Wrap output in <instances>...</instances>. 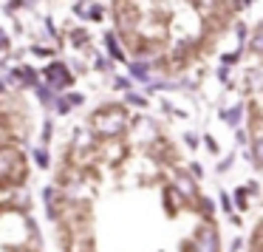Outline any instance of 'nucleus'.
<instances>
[{"instance_id": "nucleus-3", "label": "nucleus", "mask_w": 263, "mask_h": 252, "mask_svg": "<svg viewBox=\"0 0 263 252\" xmlns=\"http://www.w3.org/2000/svg\"><path fill=\"white\" fill-rule=\"evenodd\" d=\"M105 40H108V51H111V54H114L116 60H122V48H119V40H116V34H114V32H111V34L105 37Z\"/></svg>"}, {"instance_id": "nucleus-1", "label": "nucleus", "mask_w": 263, "mask_h": 252, "mask_svg": "<svg viewBox=\"0 0 263 252\" xmlns=\"http://www.w3.org/2000/svg\"><path fill=\"white\" fill-rule=\"evenodd\" d=\"M46 80L51 82V88H65L71 82V77H68V68L62 65V63H51L46 68Z\"/></svg>"}, {"instance_id": "nucleus-4", "label": "nucleus", "mask_w": 263, "mask_h": 252, "mask_svg": "<svg viewBox=\"0 0 263 252\" xmlns=\"http://www.w3.org/2000/svg\"><path fill=\"white\" fill-rule=\"evenodd\" d=\"M130 71H133V77H139V80H147V65L145 63H133Z\"/></svg>"}, {"instance_id": "nucleus-6", "label": "nucleus", "mask_w": 263, "mask_h": 252, "mask_svg": "<svg viewBox=\"0 0 263 252\" xmlns=\"http://www.w3.org/2000/svg\"><path fill=\"white\" fill-rule=\"evenodd\" d=\"M240 3H243V6H249V3H252V0H240Z\"/></svg>"}, {"instance_id": "nucleus-2", "label": "nucleus", "mask_w": 263, "mask_h": 252, "mask_svg": "<svg viewBox=\"0 0 263 252\" xmlns=\"http://www.w3.org/2000/svg\"><path fill=\"white\" fill-rule=\"evenodd\" d=\"M17 77H20V82H26V85H37V74L29 68V65L17 68Z\"/></svg>"}, {"instance_id": "nucleus-5", "label": "nucleus", "mask_w": 263, "mask_h": 252, "mask_svg": "<svg viewBox=\"0 0 263 252\" xmlns=\"http://www.w3.org/2000/svg\"><path fill=\"white\" fill-rule=\"evenodd\" d=\"M85 14H88V20H102V6H91Z\"/></svg>"}]
</instances>
